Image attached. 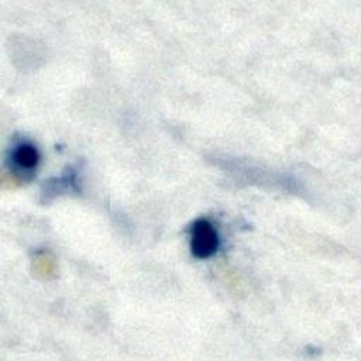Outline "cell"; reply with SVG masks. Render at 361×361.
<instances>
[{
  "label": "cell",
  "mask_w": 361,
  "mask_h": 361,
  "mask_svg": "<svg viewBox=\"0 0 361 361\" xmlns=\"http://www.w3.org/2000/svg\"><path fill=\"white\" fill-rule=\"evenodd\" d=\"M219 245V238L214 227L207 220H197L192 228L190 248L195 257L207 258Z\"/></svg>",
  "instance_id": "obj_1"
},
{
  "label": "cell",
  "mask_w": 361,
  "mask_h": 361,
  "mask_svg": "<svg viewBox=\"0 0 361 361\" xmlns=\"http://www.w3.org/2000/svg\"><path fill=\"white\" fill-rule=\"evenodd\" d=\"M39 159L38 151L31 144H20L13 152V161L17 166L24 169H32L37 166Z\"/></svg>",
  "instance_id": "obj_2"
}]
</instances>
